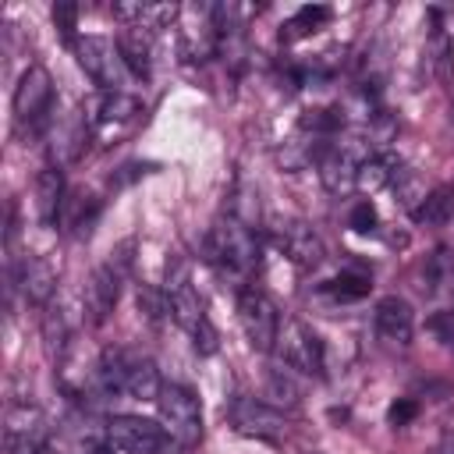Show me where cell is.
<instances>
[{"mask_svg":"<svg viewBox=\"0 0 454 454\" xmlns=\"http://www.w3.org/2000/svg\"><path fill=\"white\" fill-rule=\"evenodd\" d=\"M131 266H135V238L121 241L117 248H110L106 262H99L89 280H85V291H82V309H85V319L92 326H103L121 298V284L131 277Z\"/></svg>","mask_w":454,"mask_h":454,"instance_id":"obj_3","label":"cell"},{"mask_svg":"<svg viewBox=\"0 0 454 454\" xmlns=\"http://www.w3.org/2000/svg\"><path fill=\"white\" fill-rule=\"evenodd\" d=\"M142 114V103L128 92H96L85 99V117L89 128H106V124H124Z\"/></svg>","mask_w":454,"mask_h":454,"instance_id":"obj_17","label":"cell"},{"mask_svg":"<svg viewBox=\"0 0 454 454\" xmlns=\"http://www.w3.org/2000/svg\"><path fill=\"white\" fill-rule=\"evenodd\" d=\"M89 142V117H85V106L82 110H71L64 117H53L50 124V167H67L82 156Z\"/></svg>","mask_w":454,"mask_h":454,"instance_id":"obj_15","label":"cell"},{"mask_svg":"<svg viewBox=\"0 0 454 454\" xmlns=\"http://www.w3.org/2000/svg\"><path fill=\"white\" fill-rule=\"evenodd\" d=\"M74 57H78V67L99 85V92H121V82H124V60H121V50L103 39V35H78V43L71 46Z\"/></svg>","mask_w":454,"mask_h":454,"instance_id":"obj_10","label":"cell"},{"mask_svg":"<svg viewBox=\"0 0 454 454\" xmlns=\"http://www.w3.org/2000/svg\"><path fill=\"white\" fill-rule=\"evenodd\" d=\"M394 188H397V195H401V202L415 213V206L426 199V188L419 184V174L411 170V167H397V174H394V181H390Z\"/></svg>","mask_w":454,"mask_h":454,"instance_id":"obj_30","label":"cell"},{"mask_svg":"<svg viewBox=\"0 0 454 454\" xmlns=\"http://www.w3.org/2000/svg\"><path fill=\"white\" fill-rule=\"evenodd\" d=\"M156 411H160V426L177 447H195L202 440V404L188 387L163 383L156 397Z\"/></svg>","mask_w":454,"mask_h":454,"instance_id":"obj_5","label":"cell"},{"mask_svg":"<svg viewBox=\"0 0 454 454\" xmlns=\"http://www.w3.org/2000/svg\"><path fill=\"white\" fill-rule=\"evenodd\" d=\"M64 199H67L64 170H60V167L39 170V177H35V209H39V220H43V223H57V220H60Z\"/></svg>","mask_w":454,"mask_h":454,"instance_id":"obj_19","label":"cell"},{"mask_svg":"<svg viewBox=\"0 0 454 454\" xmlns=\"http://www.w3.org/2000/svg\"><path fill=\"white\" fill-rule=\"evenodd\" d=\"M348 227L358 231V234H376V227H380L376 206H372L369 199H358V202L348 209Z\"/></svg>","mask_w":454,"mask_h":454,"instance_id":"obj_31","label":"cell"},{"mask_svg":"<svg viewBox=\"0 0 454 454\" xmlns=\"http://www.w3.org/2000/svg\"><path fill=\"white\" fill-rule=\"evenodd\" d=\"M369 291H372V273L365 266H348V270H340L333 280H326L319 287V294H326L333 301H358Z\"/></svg>","mask_w":454,"mask_h":454,"instance_id":"obj_22","label":"cell"},{"mask_svg":"<svg viewBox=\"0 0 454 454\" xmlns=\"http://www.w3.org/2000/svg\"><path fill=\"white\" fill-rule=\"evenodd\" d=\"M227 415H231V426L241 436H255V440H280L284 429H287L284 411L266 404L262 397H234Z\"/></svg>","mask_w":454,"mask_h":454,"instance_id":"obj_12","label":"cell"},{"mask_svg":"<svg viewBox=\"0 0 454 454\" xmlns=\"http://www.w3.org/2000/svg\"><path fill=\"white\" fill-rule=\"evenodd\" d=\"M372 330L376 337L387 344V348H408L411 337H415V312L404 298L397 294H387L376 301V312H372Z\"/></svg>","mask_w":454,"mask_h":454,"instance_id":"obj_14","label":"cell"},{"mask_svg":"<svg viewBox=\"0 0 454 454\" xmlns=\"http://www.w3.org/2000/svg\"><path fill=\"white\" fill-rule=\"evenodd\" d=\"M277 351L280 362L287 369H294L298 376H323V340L316 337V330L301 319H284L280 323V337H277Z\"/></svg>","mask_w":454,"mask_h":454,"instance_id":"obj_9","label":"cell"},{"mask_svg":"<svg viewBox=\"0 0 454 454\" xmlns=\"http://www.w3.org/2000/svg\"><path fill=\"white\" fill-rule=\"evenodd\" d=\"M11 284H18L32 305L46 309L53 301V291H57V270L43 255H25L18 266H11Z\"/></svg>","mask_w":454,"mask_h":454,"instance_id":"obj_16","label":"cell"},{"mask_svg":"<svg viewBox=\"0 0 454 454\" xmlns=\"http://www.w3.org/2000/svg\"><path fill=\"white\" fill-rule=\"evenodd\" d=\"M429 53H433V71H436V78H450V71H454V64H450V57H454V46H450V39L443 35V32H436L433 35V46H429Z\"/></svg>","mask_w":454,"mask_h":454,"instance_id":"obj_33","label":"cell"},{"mask_svg":"<svg viewBox=\"0 0 454 454\" xmlns=\"http://www.w3.org/2000/svg\"><path fill=\"white\" fill-rule=\"evenodd\" d=\"M450 294H454V287H450ZM450 319H454V309H450Z\"/></svg>","mask_w":454,"mask_h":454,"instance_id":"obj_36","label":"cell"},{"mask_svg":"<svg viewBox=\"0 0 454 454\" xmlns=\"http://www.w3.org/2000/svg\"><path fill=\"white\" fill-rule=\"evenodd\" d=\"M153 35L156 32L142 28V25H124L117 35L121 60L135 78H149V71H153Z\"/></svg>","mask_w":454,"mask_h":454,"instance_id":"obj_18","label":"cell"},{"mask_svg":"<svg viewBox=\"0 0 454 454\" xmlns=\"http://www.w3.org/2000/svg\"><path fill=\"white\" fill-rule=\"evenodd\" d=\"M238 323L248 337V344L259 351V355H270L277 348V337H280V312L277 305L270 301L266 291L259 287H241L238 291Z\"/></svg>","mask_w":454,"mask_h":454,"instance_id":"obj_6","label":"cell"},{"mask_svg":"<svg viewBox=\"0 0 454 454\" xmlns=\"http://www.w3.org/2000/svg\"><path fill=\"white\" fill-rule=\"evenodd\" d=\"M397 167H401V163H397L394 153H372V156L362 160L358 177H355V188L365 192V195H372V192H380V188H390Z\"/></svg>","mask_w":454,"mask_h":454,"instance_id":"obj_25","label":"cell"},{"mask_svg":"<svg viewBox=\"0 0 454 454\" xmlns=\"http://www.w3.org/2000/svg\"><path fill=\"white\" fill-rule=\"evenodd\" d=\"M206 262H213L220 273L248 277L259 266V234L234 213H220L202 241Z\"/></svg>","mask_w":454,"mask_h":454,"instance_id":"obj_2","label":"cell"},{"mask_svg":"<svg viewBox=\"0 0 454 454\" xmlns=\"http://www.w3.org/2000/svg\"><path fill=\"white\" fill-rule=\"evenodd\" d=\"M99 209H103V202H99L96 195H89V192H71V195L64 199L60 220H64V227H67L74 238H89L92 227H96V220H99Z\"/></svg>","mask_w":454,"mask_h":454,"instance_id":"obj_20","label":"cell"},{"mask_svg":"<svg viewBox=\"0 0 454 454\" xmlns=\"http://www.w3.org/2000/svg\"><path fill=\"white\" fill-rule=\"evenodd\" d=\"M138 312H142L149 323H160L163 316H170L167 291H160V287H153V284H138Z\"/></svg>","mask_w":454,"mask_h":454,"instance_id":"obj_29","label":"cell"},{"mask_svg":"<svg viewBox=\"0 0 454 454\" xmlns=\"http://www.w3.org/2000/svg\"><path fill=\"white\" fill-rule=\"evenodd\" d=\"M106 443L117 454H167L174 440L153 419H142V415H114L106 422Z\"/></svg>","mask_w":454,"mask_h":454,"instance_id":"obj_8","label":"cell"},{"mask_svg":"<svg viewBox=\"0 0 454 454\" xmlns=\"http://www.w3.org/2000/svg\"><path fill=\"white\" fill-rule=\"evenodd\" d=\"M270 238H273L277 252H284L298 270H316L323 262V255H326L323 238L305 220H277Z\"/></svg>","mask_w":454,"mask_h":454,"instance_id":"obj_11","label":"cell"},{"mask_svg":"<svg viewBox=\"0 0 454 454\" xmlns=\"http://www.w3.org/2000/svg\"><path fill=\"white\" fill-rule=\"evenodd\" d=\"M298 401H301L298 372L287 369L284 362L280 365H270L266 369V404H273V408H294Z\"/></svg>","mask_w":454,"mask_h":454,"instance_id":"obj_26","label":"cell"},{"mask_svg":"<svg viewBox=\"0 0 454 454\" xmlns=\"http://www.w3.org/2000/svg\"><path fill=\"white\" fill-rule=\"evenodd\" d=\"M330 18H333V11H330L326 4H305V7H298V11L280 25V43H298V39L319 32L323 25H330Z\"/></svg>","mask_w":454,"mask_h":454,"instance_id":"obj_24","label":"cell"},{"mask_svg":"<svg viewBox=\"0 0 454 454\" xmlns=\"http://www.w3.org/2000/svg\"><path fill=\"white\" fill-rule=\"evenodd\" d=\"M433 454H454V436H443V440H440V447H436Z\"/></svg>","mask_w":454,"mask_h":454,"instance_id":"obj_35","label":"cell"},{"mask_svg":"<svg viewBox=\"0 0 454 454\" xmlns=\"http://www.w3.org/2000/svg\"><path fill=\"white\" fill-rule=\"evenodd\" d=\"M53 25H57V32H60V39L67 43V46H74L78 43V35H74V28H78V4H53Z\"/></svg>","mask_w":454,"mask_h":454,"instance_id":"obj_32","label":"cell"},{"mask_svg":"<svg viewBox=\"0 0 454 454\" xmlns=\"http://www.w3.org/2000/svg\"><path fill=\"white\" fill-rule=\"evenodd\" d=\"M11 110H14V128L21 135H39L53 124V78L43 64L25 67V74L14 85Z\"/></svg>","mask_w":454,"mask_h":454,"instance_id":"obj_4","label":"cell"},{"mask_svg":"<svg viewBox=\"0 0 454 454\" xmlns=\"http://www.w3.org/2000/svg\"><path fill=\"white\" fill-rule=\"evenodd\" d=\"M114 18L124 25H142V28H167L177 18L174 4H114Z\"/></svg>","mask_w":454,"mask_h":454,"instance_id":"obj_23","label":"cell"},{"mask_svg":"<svg viewBox=\"0 0 454 454\" xmlns=\"http://www.w3.org/2000/svg\"><path fill=\"white\" fill-rule=\"evenodd\" d=\"M7 454H39L46 443V415L35 404H11L4 419Z\"/></svg>","mask_w":454,"mask_h":454,"instance_id":"obj_13","label":"cell"},{"mask_svg":"<svg viewBox=\"0 0 454 454\" xmlns=\"http://www.w3.org/2000/svg\"><path fill=\"white\" fill-rule=\"evenodd\" d=\"M43 344H46L50 358L64 355V348H67V319H64L60 305H53V301L43 309Z\"/></svg>","mask_w":454,"mask_h":454,"instance_id":"obj_28","label":"cell"},{"mask_svg":"<svg viewBox=\"0 0 454 454\" xmlns=\"http://www.w3.org/2000/svg\"><path fill=\"white\" fill-rule=\"evenodd\" d=\"M415 415H419V404H415L411 397H397V401L390 404V411H387V422H390V426H408Z\"/></svg>","mask_w":454,"mask_h":454,"instance_id":"obj_34","label":"cell"},{"mask_svg":"<svg viewBox=\"0 0 454 454\" xmlns=\"http://www.w3.org/2000/svg\"><path fill=\"white\" fill-rule=\"evenodd\" d=\"M415 223L419 227H447L454 220V188L440 184L433 192H426V199L415 206Z\"/></svg>","mask_w":454,"mask_h":454,"instance_id":"obj_27","label":"cell"},{"mask_svg":"<svg viewBox=\"0 0 454 454\" xmlns=\"http://www.w3.org/2000/svg\"><path fill=\"white\" fill-rule=\"evenodd\" d=\"M167 305H170V319L192 337V348L199 355H213L220 348V337L213 330V323L206 319V309H202V298L199 291L192 287V270L184 259H170L167 262Z\"/></svg>","mask_w":454,"mask_h":454,"instance_id":"obj_1","label":"cell"},{"mask_svg":"<svg viewBox=\"0 0 454 454\" xmlns=\"http://www.w3.org/2000/svg\"><path fill=\"white\" fill-rule=\"evenodd\" d=\"M163 390V380H160V369L153 365V358H142L135 355L128 372H124V387L121 394H128L131 401H156Z\"/></svg>","mask_w":454,"mask_h":454,"instance_id":"obj_21","label":"cell"},{"mask_svg":"<svg viewBox=\"0 0 454 454\" xmlns=\"http://www.w3.org/2000/svg\"><path fill=\"white\" fill-rule=\"evenodd\" d=\"M365 156H372V145L365 142V135H358V138H351V142L333 138L330 149H326V153L319 156V163H316L323 188H326L330 195H348V192H355V177H358V167H362Z\"/></svg>","mask_w":454,"mask_h":454,"instance_id":"obj_7","label":"cell"}]
</instances>
